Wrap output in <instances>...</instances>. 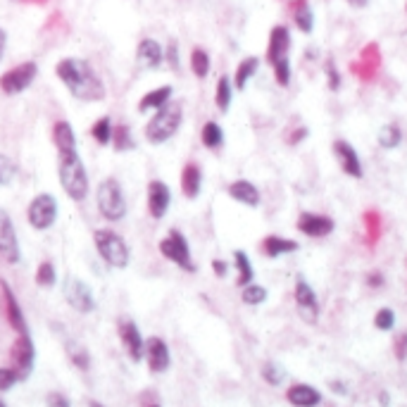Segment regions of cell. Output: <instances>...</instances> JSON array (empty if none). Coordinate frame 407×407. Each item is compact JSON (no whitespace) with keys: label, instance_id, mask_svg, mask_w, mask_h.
<instances>
[{"label":"cell","instance_id":"obj_12","mask_svg":"<svg viewBox=\"0 0 407 407\" xmlns=\"http://www.w3.org/2000/svg\"><path fill=\"white\" fill-rule=\"evenodd\" d=\"M296 305H298V315L303 317V322L308 324H317L319 319V300H317V293L305 279H298L296 281Z\"/></svg>","mask_w":407,"mask_h":407},{"label":"cell","instance_id":"obj_56","mask_svg":"<svg viewBox=\"0 0 407 407\" xmlns=\"http://www.w3.org/2000/svg\"><path fill=\"white\" fill-rule=\"evenodd\" d=\"M405 10H407V5H405Z\"/></svg>","mask_w":407,"mask_h":407},{"label":"cell","instance_id":"obj_16","mask_svg":"<svg viewBox=\"0 0 407 407\" xmlns=\"http://www.w3.org/2000/svg\"><path fill=\"white\" fill-rule=\"evenodd\" d=\"M336 229L334 219L327 215H317V212H300L298 217V231L310 239H324Z\"/></svg>","mask_w":407,"mask_h":407},{"label":"cell","instance_id":"obj_51","mask_svg":"<svg viewBox=\"0 0 407 407\" xmlns=\"http://www.w3.org/2000/svg\"><path fill=\"white\" fill-rule=\"evenodd\" d=\"M5 46H8V31L0 27V60H3V55H5Z\"/></svg>","mask_w":407,"mask_h":407},{"label":"cell","instance_id":"obj_18","mask_svg":"<svg viewBox=\"0 0 407 407\" xmlns=\"http://www.w3.org/2000/svg\"><path fill=\"white\" fill-rule=\"evenodd\" d=\"M169 205H172V191L165 181L153 179L148 184V212L153 219H162L167 215Z\"/></svg>","mask_w":407,"mask_h":407},{"label":"cell","instance_id":"obj_41","mask_svg":"<svg viewBox=\"0 0 407 407\" xmlns=\"http://www.w3.org/2000/svg\"><path fill=\"white\" fill-rule=\"evenodd\" d=\"M274 70V79H277L279 86H288L291 84V60H279L277 65H272Z\"/></svg>","mask_w":407,"mask_h":407},{"label":"cell","instance_id":"obj_48","mask_svg":"<svg viewBox=\"0 0 407 407\" xmlns=\"http://www.w3.org/2000/svg\"><path fill=\"white\" fill-rule=\"evenodd\" d=\"M212 272H215L219 279H224L229 274V265L224 260H212Z\"/></svg>","mask_w":407,"mask_h":407},{"label":"cell","instance_id":"obj_53","mask_svg":"<svg viewBox=\"0 0 407 407\" xmlns=\"http://www.w3.org/2000/svg\"><path fill=\"white\" fill-rule=\"evenodd\" d=\"M89 407H105V405H100V403H96V400H89Z\"/></svg>","mask_w":407,"mask_h":407},{"label":"cell","instance_id":"obj_19","mask_svg":"<svg viewBox=\"0 0 407 407\" xmlns=\"http://www.w3.org/2000/svg\"><path fill=\"white\" fill-rule=\"evenodd\" d=\"M288 50H291V31L284 24H277L269 31V43H267V62L269 65H277L279 60L288 58Z\"/></svg>","mask_w":407,"mask_h":407},{"label":"cell","instance_id":"obj_45","mask_svg":"<svg viewBox=\"0 0 407 407\" xmlns=\"http://www.w3.org/2000/svg\"><path fill=\"white\" fill-rule=\"evenodd\" d=\"M46 405L48 407H72L70 398L65 396V393H58V391H50L46 396Z\"/></svg>","mask_w":407,"mask_h":407},{"label":"cell","instance_id":"obj_26","mask_svg":"<svg viewBox=\"0 0 407 407\" xmlns=\"http://www.w3.org/2000/svg\"><path fill=\"white\" fill-rule=\"evenodd\" d=\"M291 12H293L296 27L303 31V34H312V29H315V12L310 8V0H293Z\"/></svg>","mask_w":407,"mask_h":407},{"label":"cell","instance_id":"obj_2","mask_svg":"<svg viewBox=\"0 0 407 407\" xmlns=\"http://www.w3.org/2000/svg\"><path fill=\"white\" fill-rule=\"evenodd\" d=\"M181 122H184V105L179 100H169L165 108L153 112L150 122L146 124V141L153 146H162L177 134Z\"/></svg>","mask_w":407,"mask_h":407},{"label":"cell","instance_id":"obj_15","mask_svg":"<svg viewBox=\"0 0 407 407\" xmlns=\"http://www.w3.org/2000/svg\"><path fill=\"white\" fill-rule=\"evenodd\" d=\"M143 358L148 362V369L153 374H165L169 365H172V355H169L167 343L160 336H153L146 341V350H143Z\"/></svg>","mask_w":407,"mask_h":407},{"label":"cell","instance_id":"obj_14","mask_svg":"<svg viewBox=\"0 0 407 407\" xmlns=\"http://www.w3.org/2000/svg\"><path fill=\"white\" fill-rule=\"evenodd\" d=\"M117 331H120V341L124 350H127L129 360L134 362H141L143 360V350H146V341H143L139 327H136L134 319H120V324H117Z\"/></svg>","mask_w":407,"mask_h":407},{"label":"cell","instance_id":"obj_55","mask_svg":"<svg viewBox=\"0 0 407 407\" xmlns=\"http://www.w3.org/2000/svg\"><path fill=\"white\" fill-rule=\"evenodd\" d=\"M0 407H8V405H5V403H3V400H0Z\"/></svg>","mask_w":407,"mask_h":407},{"label":"cell","instance_id":"obj_23","mask_svg":"<svg viewBox=\"0 0 407 407\" xmlns=\"http://www.w3.org/2000/svg\"><path fill=\"white\" fill-rule=\"evenodd\" d=\"M53 143L55 148H58V155L77 153V136H74V129L70 122L60 120L53 124Z\"/></svg>","mask_w":407,"mask_h":407},{"label":"cell","instance_id":"obj_1","mask_svg":"<svg viewBox=\"0 0 407 407\" xmlns=\"http://www.w3.org/2000/svg\"><path fill=\"white\" fill-rule=\"evenodd\" d=\"M55 74L65 84V89L72 93V98L81 100V103H100L108 96L103 79L98 77L89 60L65 58L55 65Z\"/></svg>","mask_w":407,"mask_h":407},{"label":"cell","instance_id":"obj_17","mask_svg":"<svg viewBox=\"0 0 407 407\" xmlns=\"http://www.w3.org/2000/svg\"><path fill=\"white\" fill-rule=\"evenodd\" d=\"M331 150H334V155H336L338 165H341V169L348 174V177H353V179H362V174H365V169H362V162H360L358 150H355L353 146H350L348 141H343V139L334 141V146H331Z\"/></svg>","mask_w":407,"mask_h":407},{"label":"cell","instance_id":"obj_44","mask_svg":"<svg viewBox=\"0 0 407 407\" xmlns=\"http://www.w3.org/2000/svg\"><path fill=\"white\" fill-rule=\"evenodd\" d=\"M165 60L169 62V67H172V70H179V43L177 41H169L167 43Z\"/></svg>","mask_w":407,"mask_h":407},{"label":"cell","instance_id":"obj_13","mask_svg":"<svg viewBox=\"0 0 407 407\" xmlns=\"http://www.w3.org/2000/svg\"><path fill=\"white\" fill-rule=\"evenodd\" d=\"M0 298H3V310H5V317H8L10 327L20 334H29V327H27V319H24V312H22V305L17 296L12 293L10 284L5 279H0Z\"/></svg>","mask_w":407,"mask_h":407},{"label":"cell","instance_id":"obj_7","mask_svg":"<svg viewBox=\"0 0 407 407\" xmlns=\"http://www.w3.org/2000/svg\"><path fill=\"white\" fill-rule=\"evenodd\" d=\"M39 77V65L34 60H27L22 65H15L0 77V91L5 96H20L34 84V79Z\"/></svg>","mask_w":407,"mask_h":407},{"label":"cell","instance_id":"obj_34","mask_svg":"<svg viewBox=\"0 0 407 407\" xmlns=\"http://www.w3.org/2000/svg\"><path fill=\"white\" fill-rule=\"evenodd\" d=\"M210 67H212V62H210L208 50L193 48V50H191V72L196 74L198 79H205V77L210 74Z\"/></svg>","mask_w":407,"mask_h":407},{"label":"cell","instance_id":"obj_39","mask_svg":"<svg viewBox=\"0 0 407 407\" xmlns=\"http://www.w3.org/2000/svg\"><path fill=\"white\" fill-rule=\"evenodd\" d=\"M262 379H265L269 386H279L281 381H284V369H281L277 362H265V367H262Z\"/></svg>","mask_w":407,"mask_h":407},{"label":"cell","instance_id":"obj_22","mask_svg":"<svg viewBox=\"0 0 407 407\" xmlns=\"http://www.w3.org/2000/svg\"><path fill=\"white\" fill-rule=\"evenodd\" d=\"M286 400L293 407H317L322 403V393L310 384H293L286 391Z\"/></svg>","mask_w":407,"mask_h":407},{"label":"cell","instance_id":"obj_6","mask_svg":"<svg viewBox=\"0 0 407 407\" xmlns=\"http://www.w3.org/2000/svg\"><path fill=\"white\" fill-rule=\"evenodd\" d=\"M160 253H162V258L174 262V265H177L179 269H184V272L193 274L198 269L196 262H193L189 241H186V236L181 234L179 229H169V234L160 241Z\"/></svg>","mask_w":407,"mask_h":407},{"label":"cell","instance_id":"obj_38","mask_svg":"<svg viewBox=\"0 0 407 407\" xmlns=\"http://www.w3.org/2000/svg\"><path fill=\"white\" fill-rule=\"evenodd\" d=\"M55 281H58V272H55V265L53 262H41L39 269H36V284L43 286V288H50L55 286Z\"/></svg>","mask_w":407,"mask_h":407},{"label":"cell","instance_id":"obj_42","mask_svg":"<svg viewBox=\"0 0 407 407\" xmlns=\"http://www.w3.org/2000/svg\"><path fill=\"white\" fill-rule=\"evenodd\" d=\"M22 377L17 369L12 367H0V391H10L15 384H20Z\"/></svg>","mask_w":407,"mask_h":407},{"label":"cell","instance_id":"obj_35","mask_svg":"<svg viewBox=\"0 0 407 407\" xmlns=\"http://www.w3.org/2000/svg\"><path fill=\"white\" fill-rule=\"evenodd\" d=\"M112 120L108 115L105 117H100V120H96V124L91 127V136H93V141L100 143V146H110V141H112Z\"/></svg>","mask_w":407,"mask_h":407},{"label":"cell","instance_id":"obj_27","mask_svg":"<svg viewBox=\"0 0 407 407\" xmlns=\"http://www.w3.org/2000/svg\"><path fill=\"white\" fill-rule=\"evenodd\" d=\"M260 248H262V253H265L267 258H281V255L296 253L300 246H298V241L284 239V236H267V239L262 241Z\"/></svg>","mask_w":407,"mask_h":407},{"label":"cell","instance_id":"obj_9","mask_svg":"<svg viewBox=\"0 0 407 407\" xmlns=\"http://www.w3.org/2000/svg\"><path fill=\"white\" fill-rule=\"evenodd\" d=\"M62 293H65V300L70 303V308L81 312V315H89V312L96 310V298H93V291L86 281L77 277H67Z\"/></svg>","mask_w":407,"mask_h":407},{"label":"cell","instance_id":"obj_43","mask_svg":"<svg viewBox=\"0 0 407 407\" xmlns=\"http://www.w3.org/2000/svg\"><path fill=\"white\" fill-rule=\"evenodd\" d=\"M67 353H70V360H72L74 367L84 369V372L89 369V362H91V360H89V353H86V350L81 348V346H70V348H67Z\"/></svg>","mask_w":407,"mask_h":407},{"label":"cell","instance_id":"obj_47","mask_svg":"<svg viewBox=\"0 0 407 407\" xmlns=\"http://www.w3.org/2000/svg\"><path fill=\"white\" fill-rule=\"evenodd\" d=\"M396 355H398V360L407 358V334H400L396 338Z\"/></svg>","mask_w":407,"mask_h":407},{"label":"cell","instance_id":"obj_30","mask_svg":"<svg viewBox=\"0 0 407 407\" xmlns=\"http://www.w3.org/2000/svg\"><path fill=\"white\" fill-rule=\"evenodd\" d=\"M112 148L117 150V153H129V150L136 148V141L134 136H131V129L127 124H115L112 127Z\"/></svg>","mask_w":407,"mask_h":407},{"label":"cell","instance_id":"obj_37","mask_svg":"<svg viewBox=\"0 0 407 407\" xmlns=\"http://www.w3.org/2000/svg\"><path fill=\"white\" fill-rule=\"evenodd\" d=\"M17 172H20V167H17V162L10 158V155L0 153V186H8L15 181Z\"/></svg>","mask_w":407,"mask_h":407},{"label":"cell","instance_id":"obj_54","mask_svg":"<svg viewBox=\"0 0 407 407\" xmlns=\"http://www.w3.org/2000/svg\"><path fill=\"white\" fill-rule=\"evenodd\" d=\"M148 407H160V403H153V405H148Z\"/></svg>","mask_w":407,"mask_h":407},{"label":"cell","instance_id":"obj_21","mask_svg":"<svg viewBox=\"0 0 407 407\" xmlns=\"http://www.w3.org/2000/svg\"><path fill=\"white\" fill-rule=\"evenodd\" d=\"M227 193L236 200V203L246 205V208H258V205H260V191H258V186H255L253 181H248V179L231 181Z\"/></svg>","mask_w":407,"mask_h":407},{"label":"cell","instance_id":"obj_5","mask_svg":"<svg viewBox=\"0 0 407 407\" xmlns=\"http://www.w3.org/2000/svg\"><path fill=\"white\" fill-rule=\"evenodd\" d=\"M98 212L108 222H122L127 217V198H124L122 184L115 177H108L98 184L96 191Z\"/></svg>","mask_w":407,"mask_h":407},{"label":"cell","instance_id":"obj_8","mask_svg":"<svg viewBox=\"0 0 407 407\" xmlns=\"http://www.w3.org/2000/svg\"><path fill=\"white\" fill-rule=\"evenodd\" d=\"M27 219L36 231H46L58 219V200L50 193H39L27 208Z\"/></svg>","mask_w":407,"mask_h":407},{"label":"cell","instance_id":"obj_32","mask_svg":"<svg viewBox=\"0 0 407 407\" xmlns=\"http://www.w3.org/2000/svg\"><path fill=\"white\" fill-rule=\"evenodd\" d=\"M231 98H234V84H231V79L224 74V77H219L217 81V91H215V103H217V110L219 112H229L231 108Z\"/></svg>","mask_w":407,"mask_h":407},{"label":"cell","instance_id":"obj_40","mask_svg":"<svg viewBox=\"0 0 407 407\" xmlns=\"http://www.w3.org/2000/svg\"><path fill=\"white\" fill-rule=\"evenodd\" d=\"M374 327H377L379 331H391L393 327H396V312H393L391 308H381L377 312V317H374Z\"/></svg>","mask_w":407,"mask_h":407},{"label":"cell","instance_id":"obj_33","mask_svg":"<svg viewBox=\"0 0 407 407\" xmlns=\"http://www.w3.org/2000/svg\"><path fill=\"white\" fill-rule=\"evenodd\" d=\"M377 139H379V146H381V148L393 150V148L400 146V141H403V131H400L398 124H384V127L379 129Z\"/></svg>","mask_w":407,"mask_h":407},{"label":"cell","instance_id":"obj_49","mask_svg":"<svg viewBox=\"0 0 407 407\" xmlns=\"http://www.w3.org/2000/svg\"><path fill=\"white\" fill-rule=\"evenodd\" d=\"M305 136H308V129L300 127L298 131H293V136H288V143H291V146H293V143H300V141L305 139Z\"/></svg>","mask_w":407,"mask_h":407},{"label":"cell","instance_id":"obj_3","mask_svg":"<svg viewBox=\"0 0 407 407\" xmlns=\"http://www.w3.org/2000/svg\"><path fill=\"white\" fill-rule=\"evenodd\" d=\"M58 177H60L62 191H65L74 203L86 200V196H89V191H91V184H89V174H86V167H84V162H81L79 153L60 155Z\"/></svg>","mask_w":407,"mask_h":407},{"label":"cell","instance_id":"obj_11","mask_svg":"<svg viewBox=\"0 0 407 407\" xmlns=\"http://www.w3.org/2000/svg\"><path fill=\"white\" fill-rule=\"evenodd\" d=\"M0 258L8 265H17L22 258L15 224H12V217L3 208H0Z\"/></svg>","mask_w":407,"mask_h":407},{"label":"cell","instance_id":"obj_20","mask_svg":"<svg viewBox=\"0 0 407 407\" xmlns=\"http://www.w3.org/2000/svg\"><path fill=\"white\" fill-rule=\"evenodd\" d=\"M136 60L146 70H158L162 60H165V50H162V46L155 39H143L139 48H136Z\"/></svg>","mask_w":407,"mask_h":407},{"label":"cell","instance_id":"obj_50","mask_svg":"<svg viewBox=\"0 0 407 407\" xmlns=\"http://www.w3.org/2000/svg\"><path fill=\"white\" fill-rule=\"evenodd\" d=\"M367 284L374 286V288H379L381 284H384V277H381L379 272H374V274H369V277H367Z\"/></svg>","mask_w":407,"mask_h":407},{"label":"cell","instance_id":"obj_4","mask_svg":"<svg viewBox=\"0 0 407 407\" xmlns=\"http://www.w3.org/2000/svg\"><path fill=\"white\" fill-rule=\"evenodd\" d=\"M93 243L100 255V260L112 269H127L131 262L129 243L124 241L122 234L112 229H96L93 231Z\"/></svg>","mask_w":407,"mask_h":407},{"label":"cell","instance_id":"obj_29","mask_svg":"<svg viewBox=\"0 0 407 407\" xmlns=\"http://www.w3.org/2000/svg\"><path fill=\"white\" fill-rule=\"evenodd\" d=\"M234 265H236V272H239V277H236V286H248L253 284L255 279V269H253V262L243 250H236L234 253Z\"/></svg>","mask_w":407,"mask_h":407},{"label":"cell","instance_id":"obj_31","mask_svg":"<svg viewBox=\"0 0 407 407\" xmlns=\"http://www.w3.org/2000/svg\"><path fill=\"white\" fill-rule=\"evenodd\" d=\"M200 141L208 150H219L224 146V131L217 122H205L203 131H200Z\"/></svg>","mask_w":407,"mask_h":407},{"label":"cell","instance_id":"obj_52","mask_svg":"<svg viewBox=\"0 0 407 407\" xmlns=\"http://www.w3.org/2000/svg\"><path fill=\"white\" fill-rule=\"evenodd\" d=\"M348 3H350V5H355V8H365L369 0H348Z\"/></svg>","mask_w":407,"mask_h":407},{"label":"cell","instance_id":"obj_10","mask_svg":"<svg viewBox=\"0 0 407 407\" xmlns=\"http://www.w3.org/2000/svg\"><path fill=\"white\" fill-rule=\"evenodd\" d=\"M10 360H12V369L20 372L22 381L27 379L31 369H34V360H36V348L29 334H20L15 338V343H12L10 348Z\"/></svg>","mask_w":407,"mask_h":407},{"label":"cell","instance_id":"obj_24","mask_svg":"<svg viewBox=\"0 0 407 407\" xmlns=\"http://www.w3.org/2000/svg\"><path fill=\"white\" fill-rule=\"evenodd\" d=\"M200 189H203V172L196 162H189L181 169V191L189 200H196L200 196Z\"/></svg>","mask_w":407,"mask_h":407},{"label":"cell","instance_id":"obj_46","mask_svg":"<svg viewBox=\"0 0 407 407\" xmlns=\"http://www.w3.org/2000/svg\"><path fill=\"white\" fill-rule=\"evenodd\" d=\"M327 81H329V89L331 91H338L341 89V74L334 67V62H327Z\"/></svg>","mask_w":407,"mask_h":407},{"label":"cell","instance_id":"obj_28","mask_svg":"<svg viewBox=\"0 0 407 407\" xmlns=\"http://www.w3.org/2000/svg\"><path fill=\"white\" fill-rule=\"evenodd\" d=\"M258 70H260V60L255 58V55H250V58L239 62V67H236V74H234V81H231V84H234L239 91H243L248 86V81L253 79L255 74H258Z\"/></svg>","mask_w":407,"mask_h":407},{"label":"cell","instance_id":"obj_36","mask_svg":"<svg viewBox=\"0 0 407 407\" xmlns=\"http://www.w3.org/2000/svg\"><path fill=\"white\" fill-rule=\"evenodd\" d=\"M267 296H269L267 288L260 286V284H255V281H253V284H248V286L241 288V300H243L246 305H262V303L267 300Z\"/></svg>","mask_w":407,"mask_h":407},{"label":"cell","instance_id":"obj_25","mask_svg":"<svg viewBox=\"0 0 407 407\" xmlns=\"http://www.w3.org/2000/svg\"><path fill=\"white\" fill-rule=\"evenodd\" d=\"M172 96H174L172 86H160V89L148 91L146 96L139 100V112H150V110L155 112V110L165 108L169 100H172Z\"/></svg>","mask_w":407,"mask_h":407}]
</instances>
